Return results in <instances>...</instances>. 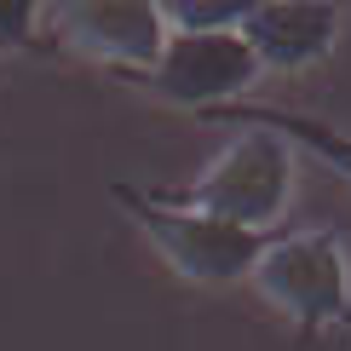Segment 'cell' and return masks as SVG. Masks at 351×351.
<instances>
[{"label":"cell","instance_id":"5b68a950","mask_svg":"<svg viewBox=\"0 0 351 351\" xmlns=\"http://www.w3.org/2000/svg\"><path fill=\"white\" fill-rule=\"evenodd\" d=\"M138 81L150 93L173 98V104H190V110H230L259 81V64L242 47L237 29H225V35H167L156 69Z\"/></svg>","mask_w":351,"mask_h":351},{"label":"cell","instance_id":"9c48e42d","mask_svg":"<svg viewBox=\"0 0 351 351\" xmlns=\"http://www.w3.org/2000/svg\"><path fill=\"white\" fill-rule=\"evenodd\" d=\"M40 23V6L29 0H0V47H29Z\"/></svg>","mask_w":351,"mask_h":351},{"label":"cell","instance_id":"277c9868","mask_svg":"<svg viewBox=\"0 0 351 351\" xmlns=\"http://www.w3.org/2000/svg\"><path fill=\"white\" fill-rule=\"evenodd\" d=\"M40 23H52L75 52L127 75H150L167 47V18L156 0H64L40 6Z\"/></svg>","mask_w":351,"mask_h":351},{"label":"cell","instance_id":"ba28073f","mask_svg":"<svg viewBox=\"0 0 351 351\" xmlns=\"http://www.w3.org/2000/svg\"><path fill=\"white\" fill-rule=\"evenodd\" d=\"M167 18V35H225L242 29L254 0H156Z\"/></svg>","mask_w":351,"mask_h":351},{"label":"cell","instance_id":"7a4b0ae2","mask_svg":"<svg viewBox=\"0 0 351 351\" xmlns=\"http://www.w3.org/2000/svg\"><path fill=\"white\" fill-rule=\"evenodd\" d=\"M247 282L265 294L300 334H323L351 323V259L334 230L265 237Z\"/></svg>","mask_w":351,"mask_h":351},{"label":"cell","instance_id":"52a82bcc","mask_svg":"<svg viewBox=\"0 0 351 351\" xmlns=\"http://www.w3.org/2000/svg\"><path fill=\"white\" fill-rule=\"evenodd\" d=\"M219 121H259V127H271V133H282L288 144H294V150L323 156V162H328V167L351 184V133H340V127H328V121H317V115H288V110H242V104H230V110H219Z\"/></svg>","mask_w":351,"mask_h":351},{"label":"cell","instance_id":"3957f363","mask_svg":"<svg viewBox=\"0 0 351 351\" xmlns=\"http://www.w3.org/2000/svg\"><path fill=\"white\" fill-rule=\"evenodd\" d=\"M115 202L138 219V230L162 247V259L173 271L190 276V282H208V288L242 282V276L254 271L259 247H265L259 230H237V225H225V219L173 208L167 196H138L133 184H115Z\"/></svg>","mask_w":351,"mask_h":351},{"label":"cell","instance_id":"8992f818","mask_svg":"<svg viewBox=\"0 0 351 351\" xmlns=\"http://www.w3.org/2000/svg\"><path fill=\"white\" fill-rule=\"evenodd\" d=\"M340 29H346V6H328V0H259V6H247L237 35L254 52L259 75L265 69L294 75V69L323 64L340 40Z\"/></svg>","mask_w":351,"mask_h":351},{"label":"cell","instance_id":"6da1fadb","mask_svg":"<svg viewBox=\"0 0 351 351\" xmlns=\"http://www.w3.org/2000/svg\"><path fill=\"white\" fill-rule=\"evenodd\" d=\"M288 196H294V144L254 121L213 156L208 173H202L173 208L208 213V219H225V225H237V230H259V237H265L276 219H282Z\"/></svg>","mask_w":351,"mask_h":351}]
</instances>
